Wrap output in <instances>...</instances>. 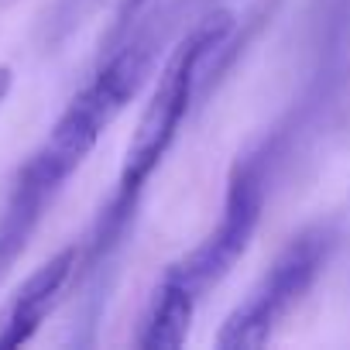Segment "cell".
Segmentation results:
<instances>
[{
	"mask_svg": "<svg viewBox=\"0 0 350 350\" xmlns=\"http://www.w3.org/2000/svg\"><path fill=\"white\" fill-rule=\"evenodd\" d=\"M154 4L158 0H127L90 79L66 103L45 141L18 168L8 203L0 210V278L21 258L49 206L83 168L107 127L151 79V69L165 45V25L158 21Z\"/></svg>",
	"mask_w": 350,
	"mask_h": 350,
	"instance_id": "cell-1",
	"label": "cell"
},
{
	"mask_svg": "<svg viewBox=\"0 0 350 350\" xmlns=\"http://www.w3.org/2000/svg\"><path fill=\"white\" fill-rule=\"evenodd\" d=\"M234 31V18L230 14H213L206 21H200L179 49H172L165 69L158 72V83L137 117V127L131 134L124 165L117 172L113 193L107 200V206L100 210L83 254H79V271L76 278L83 285H96L100 275L110 268V261L117 258V251L124 247L134 217L141 210V200L154 179V172L161 168V161L168 158L172 144L179 141L183 124L193 113V103L203 90V79L213 72L217 59L227 49V38Z\"/></svg>",
	"mask_w": 350,
	"mask_h": 350,
	"instance_id": "cell-2",
	"label": "cell"
},
{
	"mask_svg": "<svg viewBox=\"0 0 350 350\" xmlns=\"http://www.w3.org/2000/svg\"><path fill=\"white\" fill-rule=\"evenodd\" d=\"M265 196H268V158L247 154L230 172L217 227L186 258L168 265V271L161 275L154 299L148 306V316L141 323L137 347L175 350L186 343L203 292L217 285L251 247V237L261 224Z\"/></svg>",
	"mask_w": 350,
	"mask_h": 350,
	"instance_id": "cell-3",
	"label": "cell"
},
{
	"mask_svg": "<svg viewBox=\"0 0 350 350\" xmlns=\"http://www.w3.org/2000/svg\"><path fill=\"white\" fill-rule=\"evenodd\" d=\"M329 251H333V227H309L299 237H292L288 247L265 271V278L251 288V295L227 316L217 347L224 350L265 347L282 326V319L306 299Z\"/></svg>",
	"mask_w": 350,
	"mask_h": 350,
	"instance_id": "cell-4",
	"label": "cell"
},
{
	"mask_svg": "<svg viewBox=\"0 0 350 350\" xmlns=\"http://www.w3.org/2000/svg\"><path fill=\"white\" fill-rule=\"evenodd\" d=\"M79 254L83 247L69 244L66 251H59L55 258H49L11 299L4 319H0V350H11L28 343L42 323L49 319V312L62 302V292L76 282L79 271Z\"/></svg>",
	"mask_w": 350,
	"mask_h": 350,
	"instance_id": "cell-5",
	"label": "cell"
},
{
	"mask_svg": "<svg viewBox=\"0 0 350 350\" xmlns=\"http://www.w3.org/2000/svg\"><path fill=\"white\" fill-rule=\"evenodd\" d=\"M90 4H93V0H62V4H59V18L52 21V28L62 35V31L79 18V11H83V8H90Z\"/></svg>",
	"mask_w": 350,
	"mask_h": 350,
	"instance_id": "cell-6",
	"label": "cell"
},
{
	"mask_svg": "<svg viewBox=\"0 0 350 350\" xmlns=\"http://www.w3.org/2000/svg\"><path fill=\"white\" fill-rule=\"evenodd\" d=\"M11 93V69L0 66V103H4V96Z\"/></svg>",
	"mask_w": 350,
	"mask_h": 350,
	"instance_id": "cell-7",
	"label": "cell"
}]
</instances>
